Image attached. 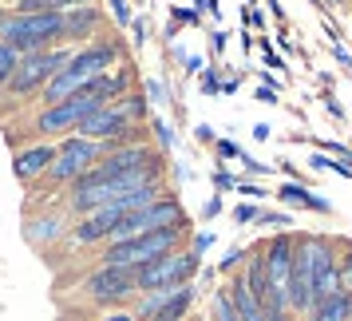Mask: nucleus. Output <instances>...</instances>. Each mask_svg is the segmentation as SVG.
<instances>
[{"mask_svg":"<svg viewBox=\"0 0 352 321\" xmlns=\"http://www.w3.org/2000/svg\"><path fill=\"white\" fill-rule=\"evenodd\" d=\"M186 238V226H162V230H143L135 238L123 242H103V266H127V270H139L146 262H155L159 254H170L178 250Z\"/></svg>","mask_w":352,"mask_h":321,"instance_id":"obj_1","label":"nucleus"},{"mask_svg":"<svg viewBox=\"0 0 352 321\" xmlns=\"http://www.w3.org/2000/svg\"><path fill=\"white\" fill-rule=\"evenodd\" d=\"M0 40L24 52L56 48L64 44V12H8V20L0 24Z\"/></svg>","mask_w":352,"mask_h":321,"instance_id":"obj_2","label":"nucleus"},{"mask_svg":"<svg viewBox=\"0 0 352 321\" xmlns=\"http://www.w3.org/2000/svg\"><path fill=\"white\" fill-rule=\"evenodd\" d=\"M72 44H56V48H40V52H24L20 56L16 72H12V80H8V96L12 99H32L40 96V87L60 72V68H67V60H72Z\"/></svg>","mask_w":352,"mask_h":321,"instance_id":"obj_3","label":"nucleus"},{"mask_svg":"<svg viewBox=\"0 0 352 321\" xmlns=\"http://www.w3.org/2000/svg\"><path fill=\"white\" fill-rule=\"evenodd\" d=\"M103 155H107L103 143L83 139V135H67L64 143H56V159H52V167L44 171V183H48V187H72V183L87 175Z\"/></svg>","mask_w":352,"mask_h":321,"instance_id":"obj_4","label":"nucleus"},{"mask_svg":"<svg viewBox=\"0 0 352 321\" xmlns=\"http://www.w3.org/2000/svg\"><path fill=\"white\" fill-rule=\"evenodd\" d=\"M198 270H202V254L178 246V250H170V254H159L155 262L139 266V270H135V286H139V293H146V289L186 286V282H194Z\"/></svg>","mask_w":352,"mask_h":321,"instance_id":"obj_5","label":"nucleus"},{"mask_svg":"<svg viewBox=\"0 0 352 321\" xmlns=\"http://www.w3.org/2000/svg\"><path fill=\"white\" fill-rule=\"evenodd\" d=\"M80 293L91 305L123 309V305H131L135 302V293H139V286H135V270H127V266H103V262H99L96 270L80 282Z\"/></svg>","mask_w":352,"mask_h":321,"instance_id":"obj_6","label":"nucleus"},{"mask_svg":"<svg viewBox=\"0 0 352 321\" xmlns=\"http://www.w3.org/2000/svg\"><path fill=\"white\" fill-rule=\"evenodd\" d=\"M96 107H103L96 96H83V92H76V96H67L64 103L40 107V115L32 119V131L40 135V139H52V135H72V131L80 127L83 115H91Z\"/></svg>","mask_w":352,"mask_h":321,"instance_id":"obj_7","label":"nucleus"},{"mask_svg":"<svg viewBox=\"0 0 352 321\" xmlns=\"http://www.w3.org/2000/svg\"><path fill=\"white\" fill-rule=\"evenodd\" d=\"M119 56H123L119 36H103V40H87L83 48L72 52L67 68H72L80 80H91L96 72H107V68H115V60H119Z\"/></svg>","mask_w":352,"mask_h":321,"instance_id":"obj_8","label":"nucleus"},{"mask_svg":"<svg viewBox=\"0 0 352 321\" xmlns=\"http://www.w3.org/2000/svg\"><path fill=\"white\" fill-rule=\"evenodd\" d=\"M72 234V214L67 210H36L24 222V242L36 250H52L56 242H64Z\"/></svg>","mask_w":352,"mask_h":321,"instance_id":"obj_9","label":"nucleus"},{"mask_svg":"<svg viewBox=\"0 0 352 321\" xmlns=\"http://www.w3.org/2000/svg\"><path fill=\"white\" fill-rule=\"evenodd\" d=\"M131 127V119L123 112H119V103H103V107H96L91 115H83L80 127L72 131V135H83V139H96V143H115L123 131Z\"/></svg>","mask_w":352,"mask_h":321,"instance_id":"obj_10","label":"nucleus"},{"mask_svg":"<svg viewBox=\"0 0 352 321\" xmlns=\"http://www.w3.org/2000/svg\"><path fill=\"white\" fill-rule=\"evenodd\" d=\"M119 218H123V210H119V207L87 210V214L76 218V226H72V234H67V238L76 242V246H103V242L111 238V230H115Z\"/></svg>","mask_w":352,"mask_h":321,"instance_id":"obj_11","label":"nucleus"},{"mask_svg":"<svg viewBox=\"0 0 352 321\" xmlns=\"http://www.w3.org/2000/svg\"><path fill=\"white\" fill-rule=\"evenodd\" d=\"M99 28H103V8H96V0L64 12V44L72 48H83L87 40H96Z\"/></svg>","mask_w":352,"mask_h":321,"instance_id":"obj_12","label":"nucleus"},{"mask_svg":"<svg viewBox=\"0 0 352 321\" xmlns=\"http://www.w3.org/2000/svg\"><path fill=\"white\" fill-rule=\"evenodd\" d=\"M52 159H56V143H48V139H36L32 147H24V151H16L12 155V175H16V183H36V178H44V171L52 167Z\"/></svg>","mask_w":352,"mask_h":321,"instance_id":"obj_13","label":"nucleus"},{"mask_svg":"<svg viewBox=\"0 0 352 321\" xmlns=\"http://www.w3.org/2000/svg\"><path fill=\"white\" fill-rule=\"evenodd\" d=\"M293 254H297V234H273L265 246H261V258H265V270H270L273 286H285L289 270H293Z\"/></svg>","mask_w":352,"mask_h":321,"instance_id":"obj_14","label":"nucleus"},{"mask_svg":"<svg viewBox=\"0 0 352 321\" xmlns=\"http://www.w3.org/2000/svg\"><path fill=\"white\" fill-rule=\"evenodd\" d=\"M222 289H226V298H230V305L238 309L241 321H265V309H261V302L250 293V286L241 282V273H230V282H226Z\"/></svg>","mask_w":352,"mask_h":321,"instance_id":"obj_15","label":"nucleus"},{"mask_svg":"<svg viewBox=\"0 0 352 321\" xmlns=\"http://www.w3.org/2000/svg\"><path fill=\"white\" fill-rule=\"evenodd\" d=\"M83 87V80L72 72V68H60L56 76H52L44 87H40V107H52V103H64L67 96H76Z\"/></svg>","mask_w":352,"mask_h":321,"instance_id":"obj_16","label":"nucleus"},{"mask_svg":"<svg viewBox=\"0 0 352 321\" xmlns=\"http://www.w3.org/2000/svg\"><path fill=\"white\" fill-rule=\"evenodd\" d=\"M277 198H281L285 207H305V210H320V214H333V203L317 198V194L309 191V187H305L301 178H289V183H281Z\"/></svg>","mask_w":352,"mask_h":321,"instance_id":"obj_17","label":"nucleus"},{"mask_svg":"<svg viewBox=\"0 0 352 321\" xmlns=\"http://www.w3.org/2000/svg\"><path fill=\"white\" fill-rule=\"evenodd\" d=\"M194 302H198V289H194V282H186V286H178L175 293H170V302L155 313V321H186Z\"/></svg>","mask_w":352,"mask_h":321,"instance_id":"obj_18","label":"nucleus"},{"mask_svg":"<svg viewBox=\"0 0 352 321\" xmlns=\"http://www.w3.org/2000/svg\"><path fill=\"white\" fill-rule=\"evenodd\" d=\"M309 321H349V298L333 293L324 302H313L309 305Z\"/></svg>","mask_w":352,"mask_h":321,"instance_id":"obj_19","label":"nucleus"},{"mask_svg":"<svg viewBox=\"0 0 352 321\" xmlns=\"http://www.w3.org/2000/svg\"><path fill=\"white\" fill-rule=\"evenodd\" d=\"M91 0H12V12H67Z\"/></svg>","mask_w":352,"mask_h":321,"instance_id":"obj_20","label":"nucleus"},{"mask_svg":"<svg viewBox=\"0 0 352 321\" xmlns=\"http://www.w3.org/2000/svg\"><path fill=\"white\" fill-rule=\"evenodd\" d=\"M115 103H119V112L127 115L131 123H146V115H151V99L139 96V92H127V96H119Z\"/></svg>","mask_w":352,"mask_h":321,"instance_id":"obj_21","label":"nucleus"},{"mask_svg":"<svg viewBox=\"0 0 352 321\" xmlns=\"http://www.w3.org/2000/svg\"><path fill=\"white\" fill-rule=\"evenodd\" d=\"M16 64H20V52L12 48V44H4V40H0V92L8 87V80H12Z\"/></svg>","mask_w":352,"mask_h":321,"instance_id":"obj_22","label":"nucleus"},{"mask_svg":"<svg viewBox=\"0 0 352 321\" xmlns=\"http://www.w3.org/2000/svg\"><path fill=\"white\" fill-rule=\"evenodd\" d=\"M210 321H241L238 309H234L230 298H226V289H218V293L210 298Z\"/></svg>","mask_w":352,"mask_h":321,"instance_id":"obj_23","label":"nucleus"},{"mask_svg":"<svg viewBox=\"0 0 352 321\" xmlns=\"http://www.w3.org/2000/svg\"><path fill=\"white\" fill-rule=\"evenodd\" d=\"M336 273H340V293H352V242L344 254H336Z\"/></svg>","mask_w":352,"mask_h":321,"instance_id":"obj_24","label":"nucleus"},{"mask_svg":"<svg viewBox=\"0 0 352 321\" xmlns=\"http://www.w3.org/2000/svg\"><path fill=\"white\" fill-rule=\"evenodd\" d=\"M151 135H155V139H159V151L162 155H166V151H170V147H175V135H170V123H166V119H151Z\"/></svg>","mask_w":352,"mask_h":321,"instance_id":"obj_25","label":"nucleus"},{"mask_svg":"<svg viewBox=\"0 0 352 321\" xmlns=\"http://www.w3.org/2000/svg\"><path fill=\"white\" fill-rule=\"evenodd\" d=\"M146 96H151V107H166L170 103V92L162 80H146Z\"/></svg>","mask_w":352,"mask_h":321,"instance_id":"obj_26","label":"nucleus"},{"mask_svg":"<svg viewBox=\"0 0 352 321\" xmlns=\"http://www.w3.org/2000/svg\"><path fill=\"white\" fill-rule=\"evenodd\" d=\"M107 8H111V17H115L119 28H127V24H131V4H127V0H107Z\"/></svg>","mask_w":352,"mask_h":321,"instance_id":"obj_27","label":"nucleus"},{"mask_svg":"<svg viewBox=\"0 0 352 321\" xmlns=\"http://www.w3.org/2000/svg\"><path fill=\"white\" fill-rule=\"evenodd\" d=\"M254 226H289V214H273V210H257Z\"/></svg>","mask_w":352,"mask_h":321,"instance_id":"obj_28","label":"nucleus"},{"mask_svg":"<svg viewBox=\"0 0 352 321\" xmlns=\"http://www.w3.org/2000/svg\"><path fill=\"white\" fill-rule=\"evenodd\" d=\"M234 187H238V178L230 175V171H226V167H222V171H214V191H218V194L234 191Z\"/></svg>","mask_w":352,"mask_h":321,"instance_id":"obj_29","label":"nucleus"},{"mask_svg":"<svg viewBox=\"0 0 352 321\" xmlns=\"http://www.w3.org/2000/svg\"><path fill=\"white\" fill-rule=\"evenodd\" d=\"M218 159H241V151H238V143H230V139H218Z\"/></svg>","mask_w":352,"mask_h":321,"instance_id":"obj_30","label":"nucleus"},{"mask_svg":"<svg viewBox=\"0 0 352 321\" xmlns=\"http://www.w3.org/2000/svg\"><path fill=\"white\" fill-rule=\"evenodd\" d=\"M241 258H245V250H230V254L222 258V273H234V270H238Z\"/></svg>","mask_w":352,"mask_h":321,"instance_id":"obj_31","label":"nucleus"},{"mask_svg":"<svg viewBox=\"0 0 352 321\" xmlns=\"http://www.w3.org/2000/svg\"><path fill=\"white\" fill-rule=\"evenodd\" d=\"M309 167H313V171H333V167H336V159H329V155H317V151H313V159H309Z\"/></svg>","mask_w":352,"mask_h":321,"instance_id":"obj_32","label":"nucleus"},{"mask_svg":"<svg viewBox=\"0 0 352 321\" xmlns=\"http://www.w3.org/2000/svg\"><path fill=\"white\" fill-rule=\"evenodd\" d=\"M99 321H135V313H131L127 305H123V309H107V313H103Z\"/></svg>","mask_w":352,"mask_h":321,"instance_id":"obj_33","label":"nucleus"},{"mask_svg":"<svg viewBox=\"0 0 352 321\" xmlns=\"http://www.w3.org/2000/svg\"><path fill=\"white\" fill-rule=\"evenodd\" d=\"M241 163H245V171H250V175H270V171H273V167H265V163L250 159V155H241Z\"/></svg>","mask_w":352,"mask_h":321,"instance_id":"obj_34","label":"nucleus"},{"mask_svg":"<svg viewBox=\"0 0 352 321\" xmlns=\"http://www.w3.org/2000/svg\"><path fill=\"white\" fill-rule=\"evenodd\" d=\"M175 17L182 20V24H198V20H202V12H198V8H175Z\"/></svg>","mask_w":352,"mask_h":321,"instance_id":"obj_35","label":"nucleus"},{"mask_svg":"<svg viewBox=\"0 0 352 321\" xmlns=\"http://www.w3.org/2000/svg\"><path fill=\"white\" fill-rule=\"evenodd\" d=\"M254 214H257V207H238V210H234V218H238L241 226H245V222H254Z\"/></svg>","mask_w":352,"mask_h":321,"instance_id":"obj_36","label":"nucleus"},{"mask_svg":"<svg viewBox=\"0 0 352 321\" xmlns=\"http://www.w3.org/2000/svg\"><path fill=\"white\" fill-rule=\"evenodd\" d=\"M131 32H135V44H146V24L143 20H131Z\"/></svg>","mask_w":352,"mask_h":321,"instance_id":"obj_37","label":"nucleus"},{"mask_svg":"<svg viewBox=\"0 0 352 321\" xmlns=\"http://www.w3.org/2000/svg\"><path fill=\"white\" fill-rule=\"evenodd\" d=\"M261 48H265V68H285V60H281V56H273L265 40H261Z\"/></svg>","mask_w":352,"mask_h":321,"instance_id":"obj_38","label":"nucleus"},{"mask_svg":"<svg viewBox=\"0 0 352 321\" xmlns=\"http://www.w3.org/2000/svg\"><path fill=\"white\" fill-rule=\"evenodd\" d=\"M202 92H206V96H214V92H218V76H214V72H206V76H202Z\"/></svg>","mask_w":352,"mask_h":321,"instance_id":"obj_39","label":"nucleus"},{"mask_svg":"<svg viewBox=\"0 0 352 321\" xmlns=\"http://www.w3.org/2000/svg\"><path fill=\"white\" fill-rule=\"evenodd\" d=\"M210 242H214V234H210V230H202V234H198V238H194V250H198V254H202V250H210Z\"/></svg>","mask_w":352,"mask_h":321,"instance_id":"obj_40","label":"nucleus"},{"mask_svg":"<svg viewBox=\"0 0 352 321\" xmlns=\"http://www.w3.org/2000/svg\"><path fill=\"white\" fill-rule=\"evenodd\" d=\"M194 139H198V143H214V131L202 123V127H194Z\"/></svg>","mask_w":352,"mask_h":321,"instance_id":"obj_41","label":"nucleus"},{"mask_svg":"<svg viewBox=\"0 0 352 321\" xmlns=\"http://www.w3.org/2000/svg\"><path fill=\"white\" fill-rule=\"evenodd\" d=\"M234 191H241V194H254V198H265V191H261V187H250V183H238Z\"/></svg>","mask_w":352,"mask_h":321,"instance_id":"obj_42","label":"nucleus"},{"mask_svg":"<svg viewBox=\"0 0 352 321\" xmlns=\"http://www.w3.org/2000/svg\"><path fill=\"white\" fill-rule=\"evenodd\" d=\"M202 214H206V218H214V214H222V198H210V203H206V210H202Z\"/></svg>","mask_w":352,"mask_h":321,"instance_id":"obj_43","label":"nucleus"},{"mask_svg":"<svg viewBox=\"0 0 352 321\" xmlns=\"http://www.w3.org/2000/svg\"><path fill=\"white\" fill-rule=\"evenodd\" d=\"M254 139H257V143H265V139H270V123H257V127H254Z\"/></svg>","mask_w":352,"mask_h":321,"instance_id":"obj_44","label":"nucleus"},{"mask_svg":"<svg viewBox=\"0 0 352 321\" xmlns=\"http://www.w3.org/2000/svg\"><path fill=\"white\" fill-rule=\"evenodd\" d=\"M257 99H261V103H273V99H277V92H273V87H257Z\"/></svg>","mask_w":352,"mask_h":321,"instance_id":"obj_45","label":"nucleus"},{"mask_svg":"<svg viewBox=\"0 0 352 321\" xmlns=\"http://www.w3.org/2000/svg\"><path fill=\"white\" fill-rule=\"evenodd\" d=\"M210 44H214V52H226V32H214V40H210Z\"/></svg>","mask_w":352,"mask_h":321,"instance_id":"obj_46","label":"nucleus"},{"mask_svg":"<svg viewBox=\"0 0 352 321\" xmlns=\"http://www.w3.org/2000/svg\"><path fill=\"white\" fill-rule=\"evenodd\" d=\"M270 8H273V17H277V20H285V8H281V0H270Z\"/></svg>","mask_w":352,"mask_h":321,"instance_id":"obj_47","label":"nucleus"},{"mask_svg":"<svg viewBox=\"0 0 352 321\" xmlns=\"http://www.w3.org/2000/svg\"><path fill=\"white\" fill-rule=\"evenodd\" d=\"M8 12H12V8H8V4H0V24H4V20H8Z\"/></svg>","mask_w":352,"mask_h":321,"instance_id":"obj_48","label":"nucleus"},{"mask_svg":"<svg viewBox=\"0 0 352 321\" xmlns=\"http://www.w3.org/2000/svg\"><path fill=\"white\" fill-rule=\"evenodd\" d=\"M344 298H349V321H352V293H344Z\"/></svg>","mask_w":352,"mask_h":321,"instance_id":"obj_49","label":"nucleus"},{"mask_svg":"<svg viewBox=\"0 0 352 321\" xmlns=\"http://www.w3.org/2000/svg\"><path fill=\"white\" fill-rule=\"evenodd\" d=\"M194 4H198V8H206V0H194Z\"/></svg>","mask_w":352,"mask_h":321,"instance_id":"obj_50","label":"nucleus"},{"mask_svg":"<svg viewBox=\"0 0 352 321\" xmlns=\"http://www.w3.org/2000/svg\"><path fill=\"white\" fill-rule=\"evenodd\" d=\"M254 4H257V0H250V8H254Z\"/></svg>","mask_w":352,"mask_h":321,"instance_id":"obj_51","label":"nucleus"},{"mask_svg":"<svg viewBox=\"0 0 352 321\" xmlns=\"http://www.w3.org/2000/svg\"><path fill=\"white\" fill-rule=\"evenodd\" d=\"M0 4H4V0H0Z\"/></svg>","mask_w":352,"mask_h":321,"instance_id":"obj_52","label":"nucleus"}]
</instances>
